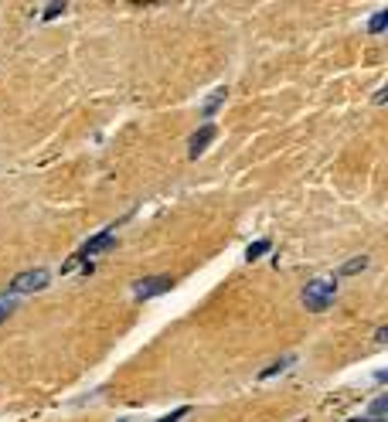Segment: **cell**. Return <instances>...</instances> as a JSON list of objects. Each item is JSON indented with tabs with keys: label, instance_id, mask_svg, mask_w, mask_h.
Wrapping results in <instances>:
<instances>
[{
	"label": "cell",
	"instance_id": "1",
	"mask_svg": "<svg viewBox=\"0 0 388 422\" xmlns=\"http://www.w3.org/2000/svg\"><path fill=\"white\" fill-rule=\"evenodd\" d=\"M334 293H337V280L334 276H320V280H313V283H307L303 286V307L307 310H313V313H320V310H327L330 303H334Z\"/></svg>",
	"mask_w": 388,
	"mask_h": 422
},
{
	"label": "cell",
	"instance_id": "2",
	"mask_svg": "<svg viewBox=\"0 0 388 422\" xmlns=\"http://www.w3.org/2000/svg\"><path fill=\"white\" fill-rule=\"evenodd\" d=\"M48 280H51L48 269H28V273H17L14 280H11V290H7V293L24 297V293H34V290H45Z\"/></svg>",
	"mask_w": 388,
	"mask_h": 422
},
{
	"label": "cell",
	"instance_id": "3",
	"mask_svg": "<svg viewBox=\"0 0 388 422\" xmlns=\"http://www.w3.org/2000/svg\"><path fill=\"white\" fill-rule=\"evenodd\" d=\"M218 137V130H215V123H204V126H198V133H191V140H187V157H198L211 147V140Z\"/></svg>",
	"mask_w": 388,
	"mask_h": 422
},
{
	"label": "cell",
	"instance_id": "4",
	"mask_svg": "<svg viewBox=\"0 0 388 422\" xmlns=\"http://www.w3.org/2000/svg\"><path fill=\"white\" fill-rule=\"evenodd\" d=\"M171 286H174L171 276H147V280H140L133 286V293H137V300H150V297H160Z\"/></svg>",
	"mask_w": 388,
	"mask_h": 422
},
{
	"label": "cell",
	"instance_id": "5",
	"mask_svg": "<svg viewBox=\"0 0 388 422\" xmlns=\"http://www.w3.org/2000/svg\"><path fill=\"white\" fill-rule=\"evenodd\" d=\"M112 242H116V235L112 232H99V235H93L85 246H82V252H78L75 259L82 263V259H89V255H99V252H106V249H112Z\"/></svg>",
	"mask_w": 388,
	"mask_h": 422
},
{
	"label": "cell",
	"instance_id": "6",
	"mask_svg": "<svg viewBox=\"0 0 388 422\" xmlns=\"http://www.w3.org/2000/svg\"><path fill=\"white\" fill-rule=\"evenodd\" d=\"M269 249H273V246H269V238H263V242H252V246L246 249V263H256V259H263Z\"/></svg>",
	"mask_w": 388,
	"mask_h": 422
},
{
	"label": "cell",
	"instance_id": "7",
	"mask_svg": "<svg viewBox=\"0 0 388 422\" xmlns=\"http://www.w3.org/2000/svg\"><path fill=\"white\" fill-rule=\"evenodd\" d=\"M361 269H368V255H355V259H347L341 266V276H355Z\"/></svg>",
	"mask_w": 388,
	"mask_h": 422
},
{
	"label": "cell",
	"instance_id": "8",
	"mask_svg": "<svg viewBox=\"0 0 388 422\" xmlns=\"http://www.w3.org/2000/svg\"><path fill=\"white\" fill-rule=\"evenodd\" d=\"M14 307H17V297L14 293H0V324L14 313Z\"/></svg>",
	"mask_w": 388,
	"mask_h": 422
},
{
	"label": "cell",
	"instance_id": "9",
	"mask_svg": "<svg viewBox=\"0 0 388 422\" xmlns=\"http://www.w3.org/2000/svg\"><path fill=\"white\" fill-rule=\"evenodd\" d=\"M385 28H388V11H378V14L368 21V31H372V34H382Z\"/></svg>",
	"mask_w": 388,
	"mask_h": 422
},
{
	"label": "cell",
	"instance_id": "10",
	"mask_svg": "<svg viewBox=\"0 0 388 422\" xmlns=\"http://www.w3.org/2000/svg\"><path fill=\"white\" fill-rule=\"evenodd\" d=\"M225 95H229V89H215V93H211V99H208V106H204V112L211 116V112L221 106V99H225Z\"/></svg>",
	"mask_w": 388,
	"mask_h": 422
},
{
	"label": "cell",
	"instance_id": "11",
	"mask_svg": "<svg viewBox=\"0 0 388 422\" xmlns=\"http://www.w3.org/2000/svg\"><path fill=\"white\" fill-rule=\"evenodd\" d=\"M290 361H293V358H283V361H276V364H269V368H266V371H263V378L280 375V371H283V368H286V364H290Z\"/></svg>",
	"mask_w": 388,
	"mask_h": 422
},
{
	"label": "cell",
	"instance_id": "12",
	"mask_svg": "<svg viewBox=\"0 0 388 422\" xmlns=\"http://www.w3.org/2000/svg\"><path fill=\"white\" fill-rule=\"evenodd\" d=\"M62 11H65V4H48L45 14H41V21H51V17H58Z\"/></svg>",
	"mask_w": 388,
	"mask_h": 422
},
{
	"label": "cell",
	"instance_id": "13",
	"mask_svg": "<svg viewBox=\"0 0 388 422\" xmlns=\"http://www.w3.org/2000/svg\"><path fill=\"white\" fill-rule=\"evenodd\" d=\"M187 416V408H174L171 416H164V419H157V422H181Z\"/></svg>",
	"mask_w": 388,
	"mask_h": 422
},
{
	"label": "cell",
	"instance_id": "14",
	"mask_svg": "<svg viewBox=\"0 0 388 422\" xmlns=\"http://www.w3.org/2000/svg\"><path fill=\"white\" fill-rule=\"evenodd\" d=\"M388 341V327H378L374 330V344H385Z\"/></svg>",
	"mask_w": 388,
	"mask_h": 422
},
{
	"label": "cell",
	"instance_id": "15",
	"mask_svg": "<svg viewBox=\"0 0 388 422\" xmlns=\"http://www.w3.org/2000/svg\"><path fill=\"white\" fill-rule=\"evenodd\" d=\"M123 422H126V419H123Z\"/></svg>",
	"mask_w": 388,
	"mask_h": 422
}]
</instances>
